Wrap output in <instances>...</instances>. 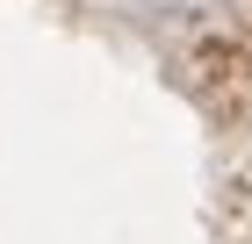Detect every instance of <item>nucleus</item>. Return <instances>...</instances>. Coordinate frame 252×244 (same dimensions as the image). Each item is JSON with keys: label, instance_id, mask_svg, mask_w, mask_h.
Instances as JSON below:
<instances>
[{"label": "nucleus", "instance_id": "nucleus-1", "mask_svg": "<svg viewBox=\"0 0 252 244\" xmlns=\"http://www.w3.org/2000/svg\"><path fill=\"white\" fill-rule=\"evenodd\" d=\"M152 7H216V0H152Z\"/></svg>", "mask_w": 252, "mask_h": 244}]
</instances>
